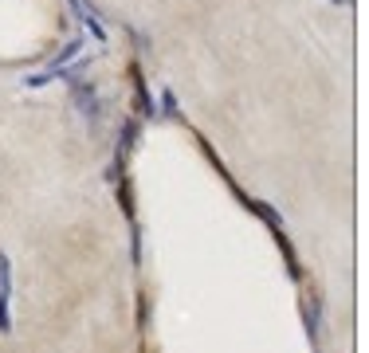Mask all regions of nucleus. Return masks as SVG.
<instances>
[{"label":"nucleus","instance_id":"nucleus-1","mask_svg":"<svg viewBox=\"0 0 369 353\" xmlns=\"http://www.w3.org/2000/svg\"><path fill=\"white\" fill-rule=\"evenodd\" d=\"M79 51H83V39H75V43H67V48H63L60 55L51 59V63H48V67H43V71H40V75H32V78H28V87H32V90L48 87L51 78H60V71H67V63H71V59H75V55H79Z\"/></svg>","mask_w":369,"mask_h":353},{"label":"nucleus","instance_id":"nucleus-2","mask_svg":"<svg viewBox=\"0 0 369 353\" xmlns=\"http://www.w3.org/2000/svg\"><path fill=\"white\" fill-rule=\"evenodd\" d=\"M0 333H12V259L0 251Z\"/></svg>","mask_w":369,"mask_h":353},{"label":"nucleus","instance_id":"nucleus-3","mask_svg":"<svg viewBox=\"0 0 369 353\" xmlns=\"http://www.w3.org/2000/svg\"><path fill=\"white\" fill-rule=\"evenodd\" d=\"M75 106L87 114L90 126L99 122V90H95V83H75Z\"/></svg>","mask_w":369,"mask_h":353},{"label":"nucleus","instance_id":"nucleus-4","mask_svg":"<svg viewBox=\"0 0 369 353\" xmlns=\"http://www.w3.org/2000/svg\"><path fill=\"white\" fill-rule=\"evenodd\" d=\"M161 106H165V118H177V98H173V90H161Z\"/></svg>","mask_w":369,"mask_h":353},{"label":"nucleus","instance_id":"nucleus-5","mask_svg":"<svg viewBox=\"0 0 369 353\" xmlns=\"http://www.w3.org/2000/svg\"><path fill=\"white\" fill-rule=\"evenodd\" d=\"M338 4H342V0H338Z\"/></svg>","mask_w":369,"mask_h":353}]
</instances>
